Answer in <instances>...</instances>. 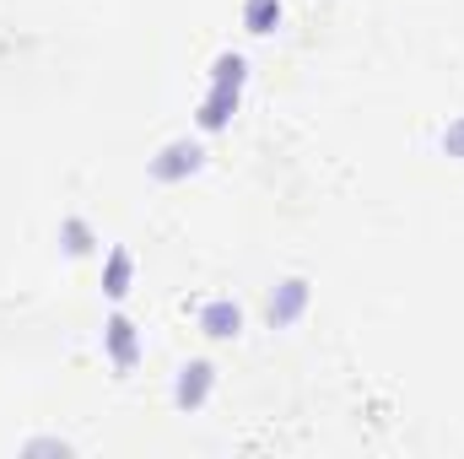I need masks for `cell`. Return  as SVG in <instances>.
<instances>
[{"label":"cell","mask_w":464,"mask_h":459,"mask_svg":"<svg viewBox=\"0 0 464 459\" xmlns=\"http://www.w3.org/2000/svg\"><path fill=\"white\" fill-rule=\"evenodd\" d=\"M60 249H65L71 259H87V254L98 249V232H92V222H87V217H65V222H60Z\"/></svg>","instance_id":"ba28073f"},{"label":"cell","mask_w":464,"mask_h":459,"mask_svg":"<svg viewBox=\"0 0 464 459\" xmlns=\"http://www.w3.org/2000/svg\"><path fill=\"white\" fill-rule=\"evenodd\" d=\"M232 114H237V93H232V87H211L206 103L195 109V124H200L206 135H217V130H227L232 124Z\"/></svg>","instance_id":"8992f818"},{"label":"cell","mask_w":464,"mask_h":459,"mask_svg":"<svg viewBox=\"0 0 464 459\" xmlns=\"http://www.w3.org/2000/svg\"><path fill=\"white\" fill-rule=\"evenodd\" d=\"M71 444H60V438H38V444H27V454H65Z\"/></svg>","instance_id":"7c38bea8"},{"label":"cell","mask_w":464,"mask_h":459,"mask_svg":"<svg viewBox=\"0 0 464 459\" xmlns=\"http://www.w3.org/2000/svg\"><path fill=\"white\" fill-rule=\"evenodd\" d=\"M200 336H206V341H237V336H243V308H237L232 298H211V303L200 308Z\"/></svg>","instance_id":"5b68a950"},{"label":"cell","mask_w":464,"mask_h":459,"mask_svg":"<svg viewBox=\"0 0 464 459\" xmlns=\"http://www.w3.org/2000/svg\"><path fill=\"white\" fill-rule=\"evenodd\" d=\"M130 281H135V259H130V249H109L103 254V292L109 298H130Z\"/></svg>","instance_id":"52a82bcc"},{"label":"cell","mask_w":464,"mask_h":459,"mask_svg":"<svg viewBox=\"0 0 464 459\" xmlns=\"http://www.w3.org/2000/svg\"><path fill=\"white\" fill-rule=\"evenodd\" d=\"M438 146H443L449 157H459V162H464V119H454V124L443 130V141H438Z\"/></svg>","instance_id":"8fae6325"},{"label":"cell","mask_w":464,"mask_h":459,"mask_svg":"<svg viewBox=\"0 0 464 459\" xmlns=\"http://www.w3.org/2000/svg\"><path fill=\"white\" fill-rule=\"evenodd\" d=\"M243 82H248V60H243V54H217V65H211V87H232V93H243Z\"/></svg>","instance_id":"30bf717a"},{"label":"cell","mask_w":464,"mask_h":459,"mask_svg":"<svg viewBox=\"0 0 464 459\" xmlns=\"http://www.w3.org/2000/svg\"><path fill=\"white\" fill-rule=\"evenodd\" d=\"M211 389H217V367H211L206 356H195V362H184V367H179V384H173V400H179L184 411H200V405L211 400Z\"/></svg>","instance_id":"277c9868"},{"label":"cell","mask_w":464,"mask_h":459,"mask_svg":"<svg viewBox=\"0 0 464 459\" xmlns=\"http://www.w3.org/2000/svg\"><path fill=\"white\" fill-rule=\"evenodd\" d=\"M308 303H314V287H308L303 276L281 281V287L270 292V303H265V319H270V330H292V325L308 314Z\"/></svg>","instance_id":"7a4b0ae2"},{"label":"cell","mask_w":464,"mask_h":459,"mask_svg":"<svg viewBox=\"0 0 464 459\" xmlns=\"http://www.w3.org/2000/svg\"><path fill=\"white\" fill-rule=\"evenodd\" d=\"M243 27L254 38H270L281 27V0H243Z\"/></svg>","instance_id":"9c48e42d"},{"label":"cell","mask_w":464,"mask_h":459,"mask_svg":"<svg viewBox=\"0 0 464 459\" xmlns=\"http://www.w3.org/2000/svg\"><path fill=\"white\" fill-rule=\"evenodd\" d=\"M206 168V146L200 141H168L157 157H151V179L157 184H184Z\"/></svg>","instance_id":"6da1fadb"},{"label":"cell","mask_w":464,"mask_h":459,"mask_svg":"<svg viewBox=\"0 0 464 459\" xmlns=\"http://www.w3.org/2000/svg\"><path fill=\"white\" fill-rule=\"evenodd\" d=\"M103 351H109L114 373H135V362L146 356V341H140L135 319H124V314H114V319L103 325Z\"/></svg>","instance_id":"3957f363"}]
</instances>
